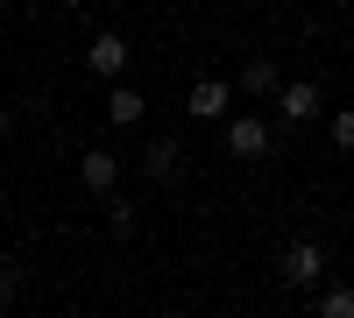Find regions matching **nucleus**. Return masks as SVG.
Here are the masks:
<instances>
[{
    "label": "nucleus",
    "instance_id": "nucleus-1",
    "mask_svg": "<svg viewBox=\"0 0 354 318\" xmlns=\"http://www.w3.org/2000/svg\"><path fill=\"white\" fill-rule=\"evenodd\" d=\"M227 149L241 156V163H255V156H270V128H262L255 113H234V121H227Z\"/></svg>",
    "mask_w": 354,
    "mask_h": 318
},
{
    "label": "nucleus",
    "instance_id": "nucleus-2",
    "mask_svg": "<svg viewBox=\"0 0 354 318\" xmlns=\"http://www.w3.org/2000/svg\"><path fill=\"white\" fill-rule=\"evenodd\" d=\"M319 276H326V255H319L312 241H290V255H283V283H290V290H312Z\"/></svg>",
    "mask_w": 354,
    "mask_h": 318
},
{
    "label": "nucleus",
    "instance_id": "nucleus-3",
    "mask_svg": "<svg viewBox=\"0 0 354 318\" xmlns=\"http://www.w3.org/2000/svg\"><path fill=\"white\" fill-rule=\"evenodd\" d=\"M227 99H234V85H220V78H198L192 92H185V106L198 113V121H220V113H227Z\"/></svg>",
    "mask_w": 354,
    "mask_h": 318
},
{
    "label": "nucleus",
    "instance_id": "nucleus-4",
    "mask_svg": "<svg viewBox=\"0 0 354 318\" xmlns=\"http://www.w3.org/2000/svg\"><path fill=\"white\" fill-rule=\"evenodd\" d=\"M277 106H283V121H290V128H298V121H312V113H319V85H305V78H290L283 92H277Z\"/></svg>",
    "mask_w": 354,
    "mask_h": 318
},
{
    "label": "nucleus",
    "instance_id": "nucleus-5",
    "mask_svg": "<svg viewBox=\"0 0 354 318\" xmlns=\"http://www.w3.org/2000/svg\"><path fill=\"white\" fill-rule=\"evenodd\" d=\"M78 177L93 184V191H113V177H121V156H113V149H85V156H78Z\"/></svg>",
    "mask_w": 354,
    "mask_h": 318
},
{
    "label": "nucleus",
    "instance_id": "nucleus-6",
    "mask_svg": "<svg viewBox=\"0 0 354 318\" xmlns=\"http://www.w3.org/2000/svg\"><path fill=\"white\" fill-rule=\"evenodd\" d=\"M85 64H93L100 78L128 71V36H93V50H85Z\"/></svg>",
    "mask_w": 354,
    "mask_h": 318
},
{
    "label": "nucleus",
    "instance_id": "nucleus-7",
    "mask_svg": "<svg viewBox=\"0 0 354 318\" xmlns=\"http://www.w3.org/2000/svg\"><path fill=\"white\" fill-rule=\"evenodd\" d=\"M270 85H277V64L270 57H248L241 64V92H270Z\"/></svg>",
    "mask_w": 354,
    "mask_h": 318
},
{
    "label": "nucleus",
    "instance_id": "nucleus-8",
    "mask_svg": "<svg viewBox=\"0 0 354 318\" xmlns=\"http://www.w3.org/2000/svg\"><path fill=\"white\" fill-rule=\"evenodd\" d=\"M142 163H149V177H177V141H170V135L149 141V156H142Z\"/></svg>",
    "mask_w": 354,
    "mask_h": 318
},
{
    "label": "nucleus",
    "instance_id": "nucleus-9",
    "mask_svg": "<svg viewBox=\"0 0 354 318\" xmlns=\"http://www.w3.org/2000/svg\"><path fill=\"white\" fill-rule=\"evenodd\" d=\"M106 113H113V121H142V92H128V85H121V92H106Z\"/></svg>",
    "mask_w": 354,
    "mask_h": 318
},
{
    "label": "nucleus",
    "instance_id": "nucleus-10",
    "mask_svg": "<svg viewBox=\"0 0 354 318\" xmlns=\"http://www.w3.org/2000/svg\"><path fill=\"white\" fill-rule=\"evenodd\" d=\"M319 311H326V318H354V290H326Z\"/></svg>",
    "mask_w": 354,
    "mask_h": 318
},
{
    "label": "nucleus",
    "instance_id": "nucleus-11",
    "mask_svg": "<svg viewBox=\"0 0 354 318\" xmlns=\"http://www.w3.org/2000/svg\"><path fill=\"white\" fill-rule=\"evenodd\" d=\"M333 149H354V106L333 113Z\"/></svg>",
    "mask_w": 354,
    "mask_h": 318
},
{
    "label": "nucleus",
    "instance_id": "nucleus-12",
    "mask_svg": "<svg viewBox=\"0 0 354 318\" xmlns=\"http://www.w3.org/2000/svg\"><path fill=\"white\" fill-rule=\"evenodd\" d=\"M0 304H15V262H0Z\"/></svg>",
    "mask_w": 354,
    "mask_h": 318
}]
</instances>
